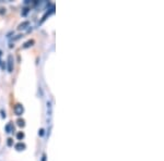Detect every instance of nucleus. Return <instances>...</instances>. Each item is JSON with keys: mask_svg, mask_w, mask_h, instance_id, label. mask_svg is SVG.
Here are the masks:
<instances>
[{"mask_svg": "<svg viewBox=\"0 0 164 161\" xmlns=\"http://www.w3.org/2000/svg\"><path fill=\"white\" fill-rule=\"evenodd\" d=\"M13 111H14V113L17 116H21L24 112V108H23V106H22L21 103H17L14 106V108H13Z\"/></svg>", "mask_w": 164, "mask_h": 161, "instance_id": "1", "label": "nucleus"}, {"mask_svg": "<svg viewBox=\"0 0 164 161\" xmlns=\"http://www.w3.org/2000/svg\"><path fill=\"white\" fill-rule=\"evenodd\" d=\"M13 70V57L11 55L8 57V71L12 72Z\"/></svg>", "mask_w": 164, "mask_h": 161, "instance_id": "2", "label": "nucleus"}, {"mask_svg": "<svg viewBox=\"0 0 164 161\" xmlns=\"http://www.w3.org/2000/svg\"><path fill=\"white\" fill-rule=\"evenodd\" d=\"M15 149L17 150H24L25 149V144H23V143H18V144H15Z\"/></svg>", "mask_w": 164, "mask_h": 161, "instance_id": "3", "label": "nucleus"}, {"mask_svg": "<svg viewBox=\"0 0 164 161\" xmlns=\"http://www.w3.org/2000/svg\"><path fill=\"white\" fill-rule=\"evenodd\" d=\"M17 123H18V125H19L20 128H24L25 126V121L23 120V119H18Z\"/></svg>", "mask_w": 164, "mask_h": 161, "instance_id": "4", "label": "nucleus"}, {"mask_svg": "<svg viewBox=\"0 0 164 161\" xmlns=\"http://www.w3.org/2000/svg\"><path fill=\"white\" fill-rule=\"evenodd\" d=\"M6 130H7L8 133L13 132V125H12V124H8L7 126H6Z\"/></svg>", "mask_w": 164, "mask_h": 161, "instance_id": "5", "label": "nucleus"}, {"mask_svg": "<svg viewBox=\"0 0 164 161\" xmlns=\"http://www.w3.org/2000/svg\"><path fill=\"white\" fill-rule=\"evenodd\" d=\"M17 138L19 140H22L23 138H24V133H23V132H19L17 134Z\"/></svg>", "mask_w": 164, "mask_h": 161, "instance_id": "6", "label": "nucleus"}, {"mask_svg": "<svg viewBox=\"0 0 164 161\" xmlns=\"http://www.w3.org/2000/svg\"><path fill=\"white\" fill-rule=\"evenodd\" d=\"M34 44V40H29L27 41V43L24 44V46H23V48H29L30 46H32Z\"/></svg>", "mask_w": 164, "mask_h": 161, "instance_id": "7", "label": "nucleus"}, {"mask_svg": "<svg viewBox=\"0 0 164 161\" xmlns=\"http://www.w3.org/2000/svg\"><path fill=\"white\" fill-rule=\"evenodd\" d=\"M27 25H29V22H24V23H22V24H20V26H19V29H25V26H27Z\"/></svg>", "mask_w": 164, "mask_h": 161, "instance_id": "8", "label": "nucleus"}, {"mask_svg": "<svg viewBox=\"0 0 164 161\" xmlns=\"http://www.w3.org/2000/svg\"><path fill=\"white\" fill-rule=\"evenodd\" d=\"M8 145H9V146H12V140H11V138L8 140Z\"/></svg>", "mask_w": 164, "mask_h": 161, "instance_id": "9", "label": "nucleus"}, {"mask_svg": "<svg viewBox=\"0 0 164 161\" xmlns=\"http://www.w3.org/2000/svg\"><path fill=\"white\" fill-rule=\"evenodd\" d=\"M39 134L43 135V134H44V130H41V131H39Z\"/></svg>", "mask_w": 164, "mask_h": 161, "instance_id": "10", "label": "nucleus"}, {"mask_svg": "<svg viewBox=\"0 0 164 161\" xmlns=\"http://www.w3.org/2000/svg\"><path fill=\"white\" fill-rule=\"evenodd\" d=\"M0 56H1V51H0Z\"/></svg>", "mask_w": 164, "mask_h": 161, "instance_id": "11", "label": "nucleus"}]
</instances>
